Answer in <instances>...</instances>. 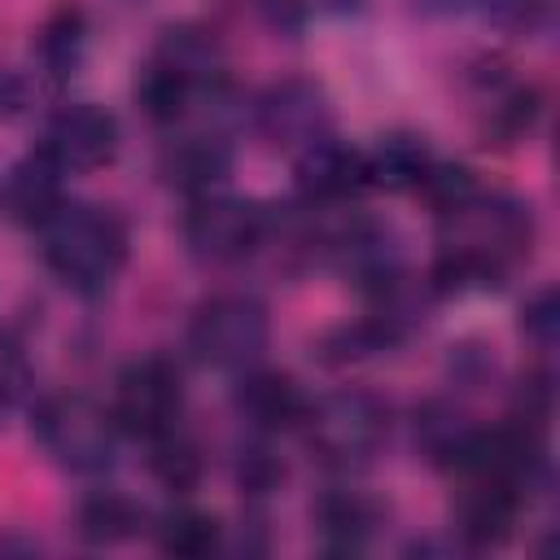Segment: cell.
Masks as SVG:
<instances>
[{"label": "cell", "mask_w": 560, "mask_h": 560, "mask_svg": "<svg viewBox=\"0 0 560 560\" xmlns=\"http://www.w3.org/2000/svg\"><path fill=\"white\" fill-rule=\"evenodd\" d=\"M438 219V254L424 276L429 298H468L499 289L516 262L534 249V210L529 201L477 184L459 206L433 214Z\"/></svg>", "instance_id": "obj_1"}, {"label": "cell", "mask_w": 560, "mask_h": 560, "mask_svg": "<svg viewBox=\"0 0 560 560\" xmlns=\"http://www.w3.org/2000/svg\"><path fill=\"white\" fill-rule=\"evenodd\" d=\"M39 262L57 284H66L74 298H101L118 284L127 258H131V228L114 206L66 197L48 219L35 228Z\"/></svg>", "instance_id": "obj_2"}, {"label": "cell", "mask_w": 560, "mask_h": 560, "mask_svg": "<svg viewBox=\"0 0 560 560\" xmlns=\"http://www.w3.org/2000/svg\"><path fill=\"white\" fill-rule=\"evenodd\" d=\"M228 83L232 79L219 39L197 22H171L162 26V35L136 70V105L149 122L175 127L192 118Z\"/></svg>", "instance_id": "obj_3"}, {"label": "cell", "mask_w": 560, "mask_h": 560, "mask_svg": "<svg viewBox=\"0 0 560 560\" xmlns=\"http://www.w3.org/2000/svg\"><path fill=\"white\" fill-rule=\"evenodd\" d=\"M31 438L57 464L74 477H101L114 468L122 429L109 411V402L83 394V389H52L39 394L31 407Z\"/></svg>", "instance_id": "obj_4"}, {"label": "cell", "mask_w": 560, "mask_h": 560, "mask_svg": "<svg viewBox=\"0 0 560 560\" xmlns=\"http://www.w3.org/2000/svg\"><path fill=\"white\" fill-rule=\"evenodd\" d=\"M306 451L328 472H359L368 468L385 442H389V402L363 385H341L306 402V416L298 424Z\"/></svg>", "instance_id": "obj_5"}, {"label": "cell", "mask_w": 560, "mask_h": 560, "mask_svg": "<svg viewBox=\"0 0 560 560\" xmlns=\"http://www.w3.org/2000/svg\"><path fill=\"white\" fill-rule=\"evenodd\" d=\"M179 232L201 267H241L267 249L271 206L254 197H236L228 188H210L188 197Z\"/></svg>", "instance_id": "obj_6"}, {"label": "cell", "mask_w": 560, "mask_h": 560, "mask_svg": "<svg viewBox=\"0 0 560 560\" xmlns=\"http://www.w3.org/2000/svg\"><path fill=\"white\" fill-rule=\"evenodd\" d=\"M267 346H271V315L254 293L241 289L210 293L188 319V354L210 372L241 376L267 359Z\"/></svg>", "instance_id": "obj_7"}, {"label": "cell", "mask_w": 560, "mask_h": 560, "mask_svg": "<svg viewBox=\"0 0 560 560\" xmlns=\"http://www.w3.org/2000/svg\"><path fill=\"white\" fill-rule=\"evenodd\" d=\"M109 411L122 438L149 442V438L171 433L175 424H184V368L162 350L136 354L114 376Z\"/></svg>", "instance_id": "obj_8"}, {"label": "cell", "mask_w": 560, "mask_h": 560, "mask_svg": "<svg viewBox=\"0 0 560 560\" xmlns=\"http://www.w3.org/2000/svg\"><path fill=\"white\" fill-rule=\"evenodd\" d=\"M245 118L267 149L293 158L332 131V101H328L324 83H315L306 74H284V79L267 83L254 101H245Z\"/></svg>", "instance_id": "obj_9"}, {"label": "cell", "mask_w": 560, "mask_h": 560, "mask_svg": "<svg viewBox=\"0 0 560 560\" xmlns=\"http://www.w3.org/2000/svg\"><path fill=\"white\" fill-rule=\"evenodd\" d=\"M35 149L70 179V175H92L109 166L122 149V127L114 109L96 101H61L57 109L44 114Z\"/></svg>", "instance_id": "obj_10"}, {"label": "cell", "mask_w": 560, "mask_h": 560, "mask_svg": "<svg viewBox=\"0 0 560 560\" xmlns=\"http://www.w3.org/2000/svg\"><path fill=\"white\" fill-rule=\"evenodd\" d=\"M293 184H298V201L315 210H341L368 192L363 149L328 131L302 153H293Z\"/></svg>", "instance_id": "obj_11"}, {"label": "cell", "mask_w": 560, "mask_h": 560, "mask_svg": "<svg viewBox=\"0 0 560 560\" xmlns=\"http://www.w3.org/2000/svg\"><path fill=\"white\" fill-rule=\"evenodd\" d=\"M311 525H315V542L328 556H359L372 547V538L385 525V503L354 486V481H332L315 494L311 503Z\"/></svg>", "instance_id": "obj_12"}, {"label": "cell", "mask_w": 560, "mask_h": 560, "mask_svg": "<svg viewBox=\"0 0 560 560\" xmlns=\"http://www.w3.org/2000/svg\"><path fill=\"white\" fill-rule=\"evenodd\" d=\"M306 402H311V394L289 372H276V368H262V363L241 372L236 389H232L236 420L245 424V433H262V438L298 433V424L306 416Z\"/></svg>", "instance_id": "obj_13"}, {"label": "cell", "mask_w": 560, "mask_h": 560, "mask_svg": "<svg viewBox=\"0 0 560 560\" xmlns=\"http://www.w3.org/2000/svg\"><path fill=\"white\" fill-rule=\"evenodd\" d=\"M472 96H477V118H481V131L512 144V140H525L542 114V96L534 83H521L516 74L499 70V66H486L477 79H472Z\"/></svg>", "instance_id": "obj_14"}, {"label": "cell", "mask_w": 560, "mask_h": 560, "mask_svg": "<svg viewBox=\"0 0 560 560\" xmlns=\"http://www.w3.org/2000/svg\"><path fill=\"white\" fill-rule=\"evenodd\" d=\"M477 433H481V424L468 416V407H464L459 398H446V394L424 398V402L416 407V416H411L416 451H420L433 468H442V472H455V468L464 464V455L472 451Z\"/></svg>", "instance_id": "obj_15"}, {"label": "cell", "mask_w": 560, "mask_h": 560, "mask_svg": "<svg viewBox=\"0 0 560 560\" xmlns=\"http://www.w3.org/2000/svg\"><path fill=\"white\" fill-rule=\"evenodd\" d=\"M66 175L39 153H22L9 171H0V214H9L22 228H35L66 201Z\"/></svg>", "instance_id": "obj_16"}, {"label": "cell", "mask_w": 560, "mask_h": 560, "mask_svg": "<svg viewBox=\"0 0 560 560\" xmlns=\"http://www.w3.org/2000/svg\"><path fill=\"white\" fill-rule=\"evenodd\" d=\"M149 525H153V516L144 512V503H136L127 490H114V486L83 494L74 508V534L88 547H122V542L149 534Z\"/></svg>", "instance_id": "obj_17"}, {"label": "cell", "mask_w": 560, "mask_h": 560, "mask_svg": "<svg viewBox=\"0 0 560 560\" xmlns=\"http://www.w3.org/2000/svg\"><path fill=\"white\" fill-rule=\"evenodd\" d=\"M83 61H88V18H83V9L66 4V9L48 13L44 26L35 31L31 66L57 92V88H66L83 70Z\"/></svg>", "instance_id": "obj_18"}, {"label": "cell", "mask_w": 560, "mask_h": 560, "mask_svg": "<svg viewBox=\"0 0 560 560\" xmlns=\"http://www.w3.org/2000/svg\"><path fill=\"white\" fill-rule=\"evenodd\" d=\"M363 162H368V188L420 192L424 179H429V171L438 166V153L416 131H389L372 149H363Z\"/></svg>", "instance_id": "obj_19"}, {"label": "cell", "mask_w": 560, "mask_h": 560, "mask_svg": "<svg viewBox=\"0 0 560 560\" xmlns=\"http://www.w3.org/2000/svg\"><path fill=\"white\" fill-rule=\"evenodd\" d=\"M149 534H153L158 551L184 556V560H201V556L223 547V521L197 503H175L171 512H162L149 525Z\"/></svg>", "instance_id": "obj_20"}, {"label": "cell", "mask_w": 560, "mask_h": 560, "mask_svg": "<svg viewBox=\"0 0 560 560\" xmlns=\"http://www.w3.org/2000/svg\"><path fill=\"white\" fill-rule=\"evenodd\" d=\"M144 451H149V472L175 494H188L206 472V455H201L197 438L188 433V424H175L171 433L149 438Z\"/></svg>", "instance_id": "obj_21"}, {"label": "cell", "mask_w": 560, "mask_h": 560, "mask_svg": "<svg viewBox=\"0 0 560 560\" xmlns=\"http://www.w3.org/2000/svg\"><path fill=\"white\" fill-rule=\"evenodd\" d=\"M276 438L262 433H245V442L236 446V486L245 499H267L271 490H280L284 481V459L271 446Z\"/></svg>", "instance_id": "obj_22"}, {"label": "cell", "mask_w": 560, "mask_h": 560, "mask_svg": "<svg viewBox=\"0 0 560 560\" xmlns=\"http://www.w3.org/2000/svg\"><path fill=\"white\" fill-rule=\"evenodd\" d=\"M31 394V359H26V346L0 328V429L13 420V411L26 402Z\"/></svg>", "instance_id": "obj_23"}, {"label": "cell", "mask_w": 560, "mask_h": 560, "mask_svg": "<svg viewBox=\"0 0 560 560\" xmlns=\"http://www.w3.org/2000/svg\"><path fill=\"white\" fill-rule=\"evenodd\" d=\"M44 92H52V88L39 79L35 66H0V118L4 122L9 118H26L39 105Z\"/></svg>", "instance_id": "obj_24"}, {"label": "cell", "mask_w": 560, "mask_h": 560, "mask_svg": "<svg viewBox=\"0 0 560 560\" xmlns=\"http://www.w3.org/2000/svg\"><path fill=\"white\" fill-rule=\"evenodd\" d=\"M556 328H560L556 289L542 284V289H534V293L525 298V306H521V332H525V341H529L534 350L551 354V350H556Z\"/></svg>", "instance_id": "obj_25"}, {"label": "cell", "mask_w": 560, "mask_h": 560, "mask_svg": "<svg viewBox=\"0 0 560 560\" xmlns=\"http://www.w3.org/2000/svg\"><path fill=\"white\" fill-rule=\"evenodd\" d=\"M262 22L280 35H298L306 26V0H254Z\"/></svg>", "instance_id": "obj_26"}]
</instances>
